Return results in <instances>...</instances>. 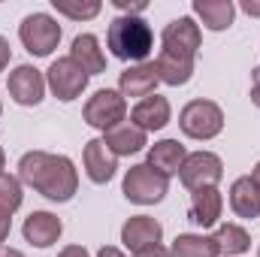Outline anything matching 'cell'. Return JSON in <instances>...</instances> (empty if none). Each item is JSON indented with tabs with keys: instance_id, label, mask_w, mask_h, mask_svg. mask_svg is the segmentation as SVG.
<instances>
[{
	"instance_id": "cell-24",
	"label": "cell",
	"mask_w": 260,
	"mask_h": 257,
	"mask_svg": "<svg viewBox=\"0 0 260 257\" xmlns=\"http://www.w3.org/2000/svg\"><path fill=\"white\" fill-rule=\"evenodd\" d=\"M215 242H218V251L227 254V257L245 254V251L251 248V236H248V230L239 227V224H221V227L215 230Z\"/></svg>"
},
{
	"instance_id": "cell-22",
	"label": "cell",
	"mask_w": 260,
	"mask_h": 257,
	"mask_svg": "<svg viewBox=\"0 0 260 257\" xmlns=\"http://www.w3.org/2000/svg\"><path fill=\"white\" fill-rule=\"evenodd\" d=\"M173 257H218V242L215 236H203V233H182L176 236L173 248H170Z\"/></svg>"
},
{
	"instance_id": "cell-30",
	"label": "cell",
	"mask_w": 260,
	"mask_h": 257,
	"mask_svg": "<svg viewBox=\"0 0 260 257\" xmlns=\"http://www.w3.org/2000/svg\"><path fill=\"white\" fill-rule=\"evenodd\" d=\"M9 58H12V49H9V40L0 37V73L9 67Z\"/></svg>"
},
{
	"instance_id": "cell-29",
	"label": "cell",
	"mask_w": 260,
	"mask_h": 257,
	"mask_svg": "<svg viewBox=\"0 0 260 257\" xmlns=\"http://www.w3.org/2000/svg\"><path fill=\"white\" fill-rule=\"evenodd\" d=\"M133 257H173V254H170V248H164V245H151V248L136 251Z\"/></svg>"
},
{
	"instance_id": "cell-6",
	"label": "cell",
	"mask_w": 260,
	"mask_h": 257,
	"mask_svg": "<svg viewBox=\"0 0 260 257\" xmlns=\"http://www.w3.org/2000/svg\"><path fill=\"white\" fill-rule=\"evenodd\" d=\"M200 43H203V30L188 15L170 21L160 34V52H167L173 58H182V61H194L197 52H200Z\"/></svg>"
},
{
	"instance_id": "cell-37",
	"label": "cell",
	"mask_w": 260,
	"mask_h": 257,
	"mask_svg": "<svg viewBox=\"0 0 260 257\" xmlns=\"http://www.w3.org/2000/svg\"><path fill=\"white\" fill-rule=\"evenodd\" d=\"M0 112H3V106H0Z\"/></svg>"
},
{
	"instance_id": "cell-16",
	"label": "cell",
	"mask_w": 260,
	"mask_h": 257,
	"mask_svg": "<svg viewBox=\"0 0 260 257\" xmlns=\"http://www.w3.org/2000/svg\"><path fill=\"white\" fill-rule=\"evenodd\" d=\"M157 82L160 79H157L154 61L151 64H133L118 76V94L121 97H139V100H145V97L154 94Z\"/></svg>"
},
{
	"instance_id": "cell-25",
	"label": "cell",
	"mask_w": 260,
	"mask_h": 257,
	"mask_svg": "<svg viewBox=\"0 0 260 257\" xmlns=\"http://www.w3.org/2000/svg\"><path fill=\"white\" fill-rule=\"evenodd\" d=\"M21 179H15V176H9V173H0V209L3 212H15L18 206H21Z\"/></svg>"
},
{
	"instance_id": "cell-14",
	"label": "cell",
	"mask_w": 260,
	"mask_h": 257,
	"mask_svg": "<svg viewBox=\"0 0 260 257\" xmlns=\"http://www.w3.org/2000/svg\"><path fill=\"white\" fill-rule=\"evenodd\" d=\"M170 115H173V109H170V100L167 97H160V94H151V97H145V100H139L133 109H130V124H136L139 130H164L170 124Z\"/></svg>"
},
{
	"instance_id": "cell-21",
	"label": "cell",
	"mask_w": 260,
	"mask_h": 257,
	"mask_svg": "<svg viewBox=\"0 0 260 257\" xmlns=\"http://www.w3.org/2000/svg\"><path fill=\"white\" fill-rule=\"evenodd\" d=\"M194 15L209 30H227L236 18L233 0H194Z\"/></svg>"
},
{
	"instance_id": "cell-9",
	"label": "cell",
	"mask_w": 260,
	"mask_h": 257,
	"mask_svg": "<svg viewBox=\"0 0 260 257\" xmlns=\"http://www.w3.org/2000/svg\"><path fill=\"white\" fill-rule=\"evenodd\" d=\"M88 79H91V76L76 64L73 58H58V61H52L49 73H46V85H49L52 94H55L58 100H64V103L82 97V91L88 88Z\"/></svg>"
},
{
	"instance_id": "cell-38",
	"label": "cell",
	"mask_w": 260,
	"mask_h": 257,
	"mask_svg": "<svg viewBox=\"0 0 260 257\" xmlns=\"http://www.w3.org/2000/svg\"><path fill=\"white\" fill-rule=\"evenodd\" d=\"M257 257H260V251H257Z\"/></svg>"
},
{
	"instance_id": "cell-27",
	"label": "cell",
	"mask_w": 260,
	"mask_h": 257,
	"mask_svg": "<svg viewBox=\"0 0 260 257\" xmlns=\"http://www.w3.org/2000/svg\"><path fill=\"white\" fill-rule=\"evenodd\" d=\"M9 230H12V215L0 209V248H3V242L9 239Z\"/></svg>"
},
{
	"instance_id": "cell-18",
	"label": "cell",
	"mask_w": 260,
	"mask_h": 257,
	"mask_svg": "<svg viewBox=\"0 0 260 257\" xmlns=\"http://www.w3.org/2000/svg\"><path fill=\"white\" fill-rule=\"evenodd\" d=\"M185 157H188V151H185V145L179 139H160V142H154L148 148V160L145 164L154 167L157 173H164L170 179V176H179L182 173Z\"/></svg>"
},
{
	"instance_id": "cell-11",
	"label": "cell",
	"mask_w": 260,
	"mask_h": 257,
	"mask_svg": "<svg viewBox=\"0 0 260 257\" xmlns=\"http://www.w3.org/2000/svg\"><path fill=\"white\" fill-rule=\"evenodd\" d=\"M160 239H164V227L151 215H133V218L124 221V227H121V242H124V248H130L133 254L142 251V248L160 245Z\"/></svg>"
},
{
	"instance_id": "cell-36",
	"label": "cell",
	"mask_w": 260,
	"mask_h": 257,
	"mask_svg": "<svg viewBox=\"0 0 260 257\" xmlns=\"http://www.w3.org/2000/svg\"><path fill=\"white\" fill-rule=\"evenodd\" d=\"M251 176H254V179L260 182V160H257V167H254V173H251Z\"/></svg>"
},
{
	"instance_id": "cell-23",
	"label": "cell",
	"mask_w": 260,
	"mask_h": 257,
	"mask_svg": "<svg viewBox=\"0 0 260 257\" xmlns=\"http://www.w3.org/2000/svg\"><path fill=\"white\" fill-rule=\"evenodd\" d=\"M154 70H157V79L179 88V85H188L191 76H194V61H182V58H173L167 52H160L154 58Z\"/></svg>"
},
{
	"instance_id": "cell-28",
	"label": "cell",
	"mask_w": 260,
	"mask_h": 257,
	"mask_svg": "<svg viewBox=\"0 0 260 257\" xmlns=\"http://www.w3.org/2000/svg\"><path fill=\"white\" fill-rule=\"evenodd\" d=\"M251 103L260 109V67L251 70Z\"/></svg>"
},
{
	"instance_id": "cell-34",
	"label": "cell",
	"mask_w": 260,
	"mask_h": 257,
	"mask_svg": "<svg viewBox=\"0 0 260 257\" xmlns=\"http://www.w3.org/2000/svg\"><path fill=\"white\" fill-rule=\"evenodd\" d=\"M0 257H24L18 248H0Z\"/></svg>"
},
{
	"instance_id": "cell-20",
	"label": "cell",
	"mask_w": 260,
	"mask_h": 257,
	"mask_svg": "<svg viewBox=\"0 0 260 257\" xmlns=\"http://www.w3.org/2000/svg\"><path fill=\"white\" fill-rule=\"evenodd\" d=\"M70 58L82 67L88 76H97V73L106 70V55H103L100 40L94 34H79L73 40V46H70Z\"/></svg>"
},
{
	"instance_id": "cell-15",
	"label": "cell",
	"mask_w": 260,
	"mask_h": 257,
	"mask_svg": "<svg viewBox=\"0 0 260 257\" xmlns=\"http://www.w3.org/2000/svg\"><path fill=\"white\" fill-rule=\"evenodd\" d=\"M224 212V197L218 188H200L191 191V206H188V221L197 227H215Z\"/></svg>"
},
{
	"instance_id": "cell-12",
	"label": "cell",
	"mask_w": 260,
	"mask_h": 257,
	"mask_svg": "<svg viewBox=\"0 0 260 257\" xmlns=\"http://www.w3.org/2000/svg\"><path fill=\"white\" fill-rule=\"evenodd\" d=\"M82 164H85V173L94 185H106L115 170H118V157L109 151V145L103 139H91L85 142V151H82Z\"/></svg>"
},
{
	"instance_id": "cell-4",
	"label": "cell",
	"mask_w": 260,
	"mask_h": 257,
	"mask_svg": "<svg viewBox=\"0 0 260 257\" xmlns=\"http://www.w3.org/2000/svg\"><path fill=\"white\" fill-rule=\"evenodd\" d=\"M18 40L34 58H49L61 43V24L49 12H34V15H27L21 21Z\"/></svg>"
},
{
	"instance_id": "cell-8",
	"label": "cell",
	"mask_w": 260,
	"mask_h": 257,
	"mask_svg": "<svg viewBox=\"0 0 260 257\" xmlns=\"http://www.w3.org/2000/svg\"><path fill=\"white\" fill-rule=\"evenodd\" d=\"M182 185L188 191H200V188H218V182L224 179V164L218 154L212 151H191L182 164L179 173Z\"/></svg>"
},
{
	"instance_id": "cell-5",
	"label": "cell",
	"mask_w": 260,
	"mask_h": 257,
	"mask_svg": "<svg viewBox=\"0 0 260 257\" xmlns=\"http://www.w3.org/2000/svg\"><path fill=\"white\" fill-rule=\"evenodd\" d=\"M179 127L191 139H215L224 130V112L212 100H191L179 112Z\"/></svg>"
},
{
	"instance_id": "cell-7",
	"label": "cell",
	"mask_w": 260,
	"mask_h": 257,
	"mask_svg": "<svg viewBox=\"0 0 260 257\" xmlns=\"http://www.w3.org/2000/svg\"><path fill=\"white\" fill-rule=\"evenodd\" d=\"M124 115H127V100L118 94V91H112V88H103V91H97L94 97H88V103H85V121L91 124V127L97 130H112L118 127L121 121H124Z\"/></svg>"
},
{
	"instance_id": "cell-31",
	"label": "cell",
	"mask_w": 260,
	"mask_h": 257,
	"mask_svg": "<svg viewBox=\"0 0 260 257\" xmlns=\"http://www.w3.org/2000/svg\"><path fill=\"white\" fill-rule=\"evenodd\" d=\"M58 257H91V254H88L85 245H67V248L58 251Z\"/></svg>"
},
{
	"instance_id": "cell-13",
	"label": "cell",
	"mask_w": 260,
	"mask_h": 257,
	"mask_svg": "<svg viewBox=\"0 0 260 257\" xmlns=\"http://www.w3.org/2000/svg\"><path fill=\"white\" fill-rule=\"evenodd\" d=\"M21 233H24V239H27L34 248H49V245H55V242L61 239L64 224H61V218L52 215V212H30V215L24 218Z\"/></svg>"
},
{
	"instance_id": "cell-10",
	"label": "cell",
	"mask_w": 260,
	"mask_h": 257,
	"mask_svg": "<svg viewBox=\"0 0 260 257\" xmlns=\"http://www.w3.org/2000/svg\"><path fill=\"white\" fill-rule=\"evenodd\" d=\"M6 91L18 106H37L46 97V76L37 67L18 64L6 79Z\"/></svg>"
},
{
	"instance_id": "cell-1",
	"label": "cell",
	"mask_w": 260,
	"mask_h": 257,
	"mask_svg": "<svg viewBox=\"0 0 260 257\" xmlns=\"http://www.w3.org/2000/svg\"><path fill=\"white\" fill-rule=\"evenodd\" d=\"M18 179L21 185L34 188L52 203H70L79 191V173L76 164L67 154L52 151H27L18 160Z\"/></svg>"
},
{
	"instance_id": "cell-2",
	"label": "cell",
	"mask_w": 260,
	"mask_h": 257,
	"mask_svg": "<svg viewBox=\"0 0 260 257\" xmlns=\"http://www.w3.org/2000/svg\"><path fill=\"white\" fill-rule=\"evenodd\" d=\"M106 46L118 61H136L145 64V58L154 49V30L145 18L139 15H118L109 21L106 30Z\"/></svg>"
},
{
	"instance_id": "cell-33",
	"label": "cell",
	"mask_w": 260,
	"mask_h": 257,
	"mask_svg": "<svg viewBox=\"0 0 260 257\" xmlns=\"http://www.w3.org/2000/svg\"><path fill=\"white\" fill-rule=\"evenodd\" d=\"M242 9H245L248 15H260V3H251V0H245V3H242Z\"/></svg>"
},
{
	"instance_id": "cell-35",
	"label": "cell",
	"mask_w": 260,
	"mask_h": 257,
	"mask_svg": "<svg viewBox=\"0 0 260 257\" xmlns=\"http://www.w3.org/2000/svg\"><path fill=\"white\" fill-rule=\"evenodd\" d=\"M3 167H6V154H3V148H0V173H3Z\"/></svg>"
},
{
	"instance_id": "cell-32",
	"label": "cell",
	"mask_w": 260,
	"mask_h": 257,
	"mask_svg": "<svg viewBox=\"0 0 260 257\" xmlns=\"http://www.w3.org/2000/svg\"><path fill=\"white\" fill-rule=\"evenodd\" d=\"M97 257H127L121 248H115V245H103L100 251H97Z\"/></svg>"
},
{
	"instance_id": "cell-26",
	"label": "cell",
	"mask_w": 260,
	"mask_h": 257,
	"mask_svg": "<svg viewBox=\"0 0 260 257\" xmlns=\"http://www.w3.org/2000/svg\"><path fill=\"white\" fill-rule=\"evenodd\" d=\"M52 6L58 9V15L67 18H76V21H85V18H94L103 6L100 0H88V3H73V0H52Z\"/></svg>"
},
{
	"instance_id": "cell-19",
	"label": "cell",
	"mask_w": 260,
	"mask_h": 257,
	"mask_svg": "<svg viewBox=\"0 0 260 257\" xmlns=\"http://www.w3.org/2000/svg\"><path fill=\"white\" fill-rule=\"evenodd\" d=\"M103 142L109 145V151L115 157H130V154H136V151H142L148 145V133L139 130L136 124H130V121H121L118 127L103 133Z\"/></svg>"
},
{
	"instance_id": "cell-3",
	"label": "cell",
	"mask_w": 260,
	"mask_h": 257,
	"mask_svg": "<svg viewBox=\"0 0 260 257\" xmlns=\"http://www.w3.org/2000/svg\"><path fill=\"white\" fill-rule=\"evenodd\" d=\"M167 191H170V179L148 164L130 167L124 173V182H121V194L136 206H157L167 197Z\"/></svg>"
},
{
	"instance_id": "cell-17",
	"label": "cell",
	"mask_w": 260,
	"mask_h": 257,
	"mask_svg": "<svg viewBox=\"0 0 260 257\" xmlns=\"http://www.w3.org/2000/svg\"><path fill=\"white\" fill-rule=\"evenodd\" d=\"M230 209L236 218H260V182L254 176H239L230 185Z\"/></svg>"
}]
</instances>
